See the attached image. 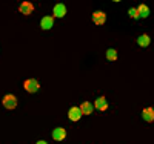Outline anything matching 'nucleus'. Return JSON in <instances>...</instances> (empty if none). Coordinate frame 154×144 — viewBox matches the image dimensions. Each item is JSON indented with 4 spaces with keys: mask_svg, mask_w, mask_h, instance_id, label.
I'll return each mask as SVG.
<instances>
[{
    "mask_svg": "<svg viewBox=\"0 0 154 144\" xmlns=\"http://www.w3.org/2000/svg\"><path fill=\"white\" fill-rule=\"evenodd\" d=\"M142 118H143L145 121H148V123L154 121V109H152V107H146V109H143V112H142Z\"/></svg>",
    "mask_w": 154,
    "mask_h": 144,
    "instance_id": "obj_10",
    "label": "nucleus"
},
{
    "mask_svg": "<svg viewBox=\"0 0 154 144\" xmlns=\"http://www.w3.org/2000/svg\"><path fill=\"white\" fill-rule=\"evenodd\" d=\"M93 22L96 25H103L106 22V14H105V12H102V11H96L93 14Z\"/></svg>",
    "mask_w": 154,
    "mask_h": 144,
    "instance_id": "obj_7",
    "label": "nucleus"
},
{
    "mask_svg": "<svg viewBox=\"0 0 154 144\" xmlns=\"http://www.w3.org/2000/svg\"><path fill=\"white\" fill-rule=\"evenodd\" d=\"M23 87H25V90H26V92H29V94H35L37 90H38V81L35 80V78H28V80L25 81Z\"/></svg>",
    "mask_w": 154,
    "mask_h": 144,
    "instance_id": "obj_1",
    "label": "nucleus"
},
{
    "mask_svg": "<svg viewBox=\"0 0 154 144\" xmlns=\"http://www.w3.org/2000/svg\"><path fill=\"white\" fill-rule=\"evenodd\" d=\"M137 43H139V46L146 48V46H149V43H151V38H149V35L142 34V35H140V37L137 38Z\"/></svg>",
    "mask_w": 154,
    "mask_h": 144,
    "instance_id": "obj_12",
    "label": "nucleus"
},
{
    "mask_svg": "<svg viewBox=\"0 0 154 144\" xmlns=\"http://www.w3.org/2000/svg\"><path fill=\"white\" fill-rule=\"evenodd\" d=\"M137 11H139V16H140V19H145V17H148V16H149V8H148L145 3L139 5V6H137Z\"/></svg>",
    "mask_w": 154,
    "mask_h": 144,
    "instance_id": "obj_13",
    "label": "nucleus"
},
{
    "mask_svg": "<svg viewBox=\"0 0 154 144\" xmlns=\"http://www.w3.org/2000/svg\"><path fill=\"white\" fill-rule=\"evenodd\" d=\"M53 14H54V17H57V19L65 17V14H66V6L63 5V3H57V5L54 6V9H53Z\"/></svg>",
    "mask_w": 154,
    "mask_h": 144,
    "instance_id": "obj_5",
    "label": "nucleus"
},
{
    "mask_svg": "<svg viewBox=\"0 0 154 144\" xmlns=\"http://www.w3.org/2000/svg\"><path fill=\"white\" fill-rule=\"evenodd\" d=\"M80 110H82V115H91L94 107H93V104L91 103H88V101H83L80 104Z\"/></svg>",
    "mask_w": 154,
    "mask_h": 144,
    "instance_id": "obj_11",
    "label": "nucleus"
},
{
    "mask_svg": "<svg viewBox=\"0 0 154 144\" xmlns=\"http://www.w3.org/2000/svg\"><path fill=\"white\" fill-rule=\"evenodd\" d=\"M82 116H83V115H82L80 107H71V109L68 110V118H69L71 121H79Z\"/></svg>",
    "mask_w": 154,
    "mask_h": 144,
    "instance_id": "obj_3",
    "label": "nucleus"
},
{
    "mask_svg": "<svg viewBox=\"0 0 154 144\" xmlns=\"http://www.w3.org/2000/svg\"><path fill=\"white\" fill-rule=\"evenodd\" d=\"M66 138V130L63 127H56L53 130V140L54 141H63Z\"/></svg>",
    "mask_w": 154,
    "mask_h": 144,
    "instance_id": "obj_4",
    "label": "nucleus"
},
{
    "mask_svg": "<svg viewBox=\"0 0 154 144\" xmlns=\"http://www.w3.org/2000/svg\"><path fill=\"white\" fill-rule=\"evenodd\" d=\"M106 60L108 61H116L117 60V51L116 49H108L106 51Z\"/></svg>",
    "mask_w": 154,
    "mask_h": 144,
    "instance_id": "obj_14",
    "label": "nucleus"
},
{
    "mask_svg": "<svg viewBox=\"0 0 154 144\" xmlns=\"http://www.w3.org/2000/svg\"><path fill=\"white\" fill-rule=\"evenodd\" d=\"M3 106H5V109H16V106H17V98H16V95H12V94L5 95V98H3Z\"/></svg>",
    "mask_w": 154,
    "mask_h": 144,
    "instance_id": "obj_2",
    "label": "nucleus"
},
{
    "mask_svg": "<svg viewBox=\"0 0 154 144\" xmlns=\"http://www.w3.org/2000/svg\"><path fill=\"white\" fill-rule=\"evenodd\" d=\"M93 107H96L97 110H106L108 109V101L105 97H99L96 100V103L93 104Z\"/></svg>",
    "mask_w": 154,
    "mask_h": 144,
    "instance_id": "obj_6",
    "label": "nucleus"
},
{
    "mask_svg": "<svg viewBox=\"0 0 154 144\" xmlns=\"http://www.w3.org/2000/svg\"><path fill=\"white\" fill-rule=\"evenodd\" d=\"M53 25H54V19L51 17V16H45V17L42 19V22H40L42 29H45V31L51 29V28H53Z\"/></svg>",
    "mask_w": 154,
    "mask_h": 144,
    "instance_id": "obj_8",
    "label": "nucleus"
},
{
    "mask_svg": "<svg viewBox=\"0 0 154 144\" xmlns=\"http://www.w3.org/2000/svg\"><path fill=\"white\" fill-rule=\"evenodd\" d=\"M35 144H48V143H46V141H43V140H40V141H37Z\"/></svg>",
    "mask_w": 154,
    "mask_h": 144,
    "instance_id": "obj_16",
    "label": "nucleus"
},
{
    "mask_svg": "<svg viewBox=\"0 0 154 144\" xmlns=\"http://www.w3.org/2000/svg\"><path fill=\"white\" fill-rule=\"evenodd\" d=\"M19 9H20L22 14H26V16H28V14H31V12L34 11V5H32L31 2H23Z\"/></svg>",
    "mask_w": 154,
    "mask_h": 144,
    "instance_id": "obj_9",
    "label": "nucleus"
},
{
    "mask_svg": "<svg viewBox=\"0 0 154 144\" xmlns=\"http://www.w3.org/2000/svg\"><path fill=\"white\" fill-rule=\"evenodd\" d=\"M128 14H130V17H131V19H134V20H139V19H140L137 8H131L130 11H128Z\"/></svg>",
    "mask_w": 154,
    "mask_h": 144,
    "instance_id": "obj_15",
    "label": "nucleus"
}]
</instances>
